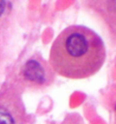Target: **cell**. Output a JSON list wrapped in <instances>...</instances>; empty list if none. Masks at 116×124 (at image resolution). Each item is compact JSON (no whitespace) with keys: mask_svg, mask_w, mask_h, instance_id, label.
<instances>
[{"mask_svg":"<svg viewBox=\"0 0 116 124\" xmlns=\"http://www.w3.org/2000/svg\"><path fill=\"white\" fill-rule=\"evenodd\" d=\"M106 60L103 40L91 30L70 26L55 39L50 51V65L62 77L84 79L94 76Z\"/></svg>","mask_w":116,"mask_h":124,"instance_id":"6da1fadb","label":"cell"},{"mask_svg":"<svg viewBox=\"0 0 116 124\" xmlns=\"http://www.w3.org/2000/svg\"><path fill=\"white\" fill-rule=\"evenodd\" d=\"M25 123V109L19 96L13 91L0 92V124Z\"/></svg>","mask_w":116,"mask_h":124,"instance_id":"7a4b0ae2","label":"cell"},{"mask_svg":"<svg viewBox=\"0 0 116 124\" xmlns=\"http://www.w3.org/2000/svg\"><path fill=\"white\" fill-rule=\"evenodd\" d=\"M20 75L24 82H26L29 85H46L50 83V80H52L51 70L45 64L40 63L36 59L29 60L23 66Z\"/></svg>","mask_w":116,"mask_h":124,"instance_id":"3957f363","label":"cell"},{"mask_svg":"<svg viewBox=\"0 0 116 124\" xmlns=\"http://www.w3.org/2000/svg\"><path fill=\"white\" fill-rule=\"evenodd\" d=\"M88 5L102 19L113 43L116 44V1H88Z\"/></svg>","mask_w":116,"mask_h":124,"instance_id":"277c9868","label":"cell"},{"mask_svg":"<svg viewBox=\"0 0 116 124\" xmlns=\"http://www.w3.org/2000/svg\"><path fill=\"white\" fill-rule=\"evenodd\" d=\"M5 5H6L5 1H0V16L2 14V12H4V10H5Z\"/></svg>","mask_w":116,"mask_h":124,"instance_id":"5b68a950","label":"cell"},{"mask_svg":"<svg viewBox=\"0 0 116 124\" xmlns=\"http://www.w3.org/2000/svg\"><path fill=\"white\" fill-rule=\"evenodd\" d=\"M115 110H116V106H115Z\"/></svg>","mask_w":116,"mask_h":124,"instance_id":"8992f818","label":"cell"}]
</instances>
